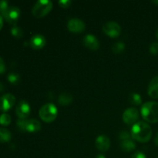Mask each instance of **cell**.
I'll list each match as a JSON object with an SVG mask.
<instances>
[{
    "label": "cell",
    "instance_id": "cell-1",
    "mask_svg": "<svg viewBox=\"0 0 158 158\" xmlns=\"http://www.w3.org/2000/svg\"><path fill=\"white\" fill-rule=\"evenodd\" d=\"M131 137L136 141L140 143H147L152 137V130L150 125L146 122H137L131 129Z\"/></svg>",
    "mask_w": 158,
    "mask_h": 158
},
{
    "label": "cell",
    "instance_id": "cell-2",
    "mask_svg": "<svg viewBox=\"0 0 158 158\" xmlns=\"http://www.w3.org/2000/svg\"><path fill=\"white\" fill-rule=\"evenodd\" d=\"M141 116L143 120L150 123L158 122V103L149 101L143 103L141 106Z\"/></svg>",
    "mask_w": 158,
    "mask_h": 158
},
{
    "label": "cell",
    "instance_id": "cell-3",
    "mask_svg": "<svg viewBox=\"0 0 158 158\" xmlns=\"http://www.w3.org/2000/svg\"><path fill=\"white\" fill-rule=\"evenodd\" d=\"M58 110L54 104L48 103L41 106L39 111V115L41 120L46 123H52L56 119Z\"/></svg>",
    "mask_w": 158,
    "mask_h": 158
},
{
    "label": "cell",
    "instance_id": "cell-4",
    "mask_svg": "<svg viewBox=\"0 0 158 158\" xmlns=\"http://www.w3.org/2000/svg\"><path fill=\"white\" fill-rule=\"evenodd\" d=\"M52 9V2L49 0H39L32 7V13L35 18L40 19L48 15Z\"/></svg>",
    "mask_w": 158,
    "mask_h": 158
},
{
    "label": "cell",
    "instance_id": "cell-5",
    "mask_svg": "<svg viewBox=\"0 0 158 158\" xmlns=\"http://www.w3.org/2000/svg\"><path fill=\"white\" fill-rule=\"evenodd\" d=\"M17 127L20 131L29 133L38 132L41 129V123L35 119H29V120H17Z\"/></svg>",
    "mask_w": 158,
    "mask_h": 158
},
{
    "label": "cell",
    "instance_id": "cell-6",
    "mask_svg": "<svg viewBox=\"0 0 158 158\" xmlns=\"http://www.w3.org/2000/svg\"><path fill=\"white\" fill-rule=\"evenodd\" d=\"M1 15L10 24L15 26L20 15V9L16 6H9Z\"/></svg>",
    "mask_w": 158,
    "mask_h": 158
},
{
    "label": "cell",
    "instance_id": "cell-7",
    "mask_svg": "<svg viewBox=\"0 0 158 158\" xmlns=\"http://www.w3.org/2000/svg\"><path fill=\"white\" fill-rule=\"evenodd\" d=\"M103 32L110 38H117L121 33V27L116 22H108L103 26Z\"/></svg>",
    "mask_w": 158,
    "mask_h": 158
},
{
    "label": "cell",
    "instance_id": "cell-8",
    "mask_svg": "<svg viewBox=\"0 0 158 158\" xmlns=\"http://www.w3.org/2000/svg\"><path fill=\"white\" fill-rule=\"evenodd\" d=\"M67 28L73 33H81L86 29V24L80 19L73 18L68 21Z\"/></svg>",
    "mask_w": 158,
    "mask_h": 158
},
{
    "label": "cell",
    "instance_id": "cell-9",
    "mask_svg": "<svg viewBox=\"0 0 158 158\" xmlns=\"http://www.w3.org/2000/svg\"><path fill=\"white\" fill-rule=\"evenodd\" d=\"M139 118V111L137 108H128L123 112V120L128 125L135 124Z\"/></svg>",
    "mask_w": 158,
    "mask_h": 158
},
{
    "label": "cell",
    "instance_id": "cell-10",
    "mask_svg": "<svg viewBox=\"0 0 158 158\" xmlns=\"http://www.w3.org/2000/svg\"><path fill=\"white\" fill-rule=\"evenodd\" d=\"M31 112V108L28 102L26 100H20L15 107V114L18 117L22 120L26 119L29 116Z\"/></svg>",
    "mask_w": 158,
    "mask_h": 158
},
{
    "label": "cell",
    "instance_id": "cell-11",
    "mask_svg": "<svg viewBox=\"0 0 158 158\" xmlns=\"http://www.w3.org/2000/svg\"><path fill=\"white\" fill-rule=\"evenodd\" d=\"M15 103V97L12 94H5L0 97V110L6 112L13 106Z\"/></svg>",
    "mask_w": 158,
    "mask_h": 158
},
{
    "label": "cell",
    "instance_id": "cell-12",
    "mask_svg": "<svg viewBox=\"0 0 158 158\" xmlns=\"http://www.w3.org/2000/svg\"><path fill=\"white\" fill-rule=\"evenodd\" d=\"M83 43V45L89 50L97 51L100 48V42L97 40V37L92 34H88L85 35Z\"/></svg>",
    "mask_w": 158,
    "mask_h": 158
},
{
    "label": "cell",
    "instance_id": "cell-13",
    "mask_svg": "<svg viewBox=\"0 0 158 158\" xmlns=\"http://www.w3.org/2000/svg\"><path fill=\"white\" fill-rule=\"evenodd\" d=\"M29 43L32 49H35V50H40L44 47L46 43V40L43 35L36 34V35H34L33 36L31 37Z\"/></svg>",
    "mask_w": 158,
    "mask_h": 158
},
{
    "label": "cell",
    "instance_id": "cell-14",
    "mask_svg": "<svg viewBox=\"0 0 158 158\" xmlns=\"http://www.w3.org/2000/svg\"><path fill=\"white\" fill-rule=\"evenodd\" d=\"M96 148L101 152H106L110 147V140L106 135H100L95 141Z\"/></svg>",
    "mask_w": 158,
    "mask_h": 158
},
{
    "label": "cell",
    "instance_id": "cell-15",
    "mask_svg": "<svg viewBox=\"0 0 158 158\" xmlns=\"http://www.w3.org/2000/svg\"><path fill=\"white\" fill-rule=\"evenodd\" d=\"M148 95L153 99H158V77H155L151 80L148 85Z\"/></svg>",
    "mask_w": 158,
    "mask_h": 158
},
{
    "label": "cell",
    "instance_id": "cell-16",
    "mask_svg": "<svg viewBox=\"0 0 158 158\" xmlns=\"http://www.w3.org/2000/svg\"><path fill=\"white\" fill-rule=\"evenodd\" d=\"M137 147L135 142L134 141V140L132 139H129V140H122L120 142V148L123 151L127 153L132 152L133 151H134Z\"/></svg>",
    "mask_w": 158,
    "mask_h": 158
},
{
    "label": "cell",
    "instance_id": "cell-17",
    "mask_svg": "<svg viewBox=\"0 0 158 158\" xmlns=\"http://www.w3.org/2000/svg\"><path fill=\"white\" fill-rule=\"evenodd\" d=\"M73 100V97L69 93H63L60 95L58 98V103L59 104L63 106H68L70 104Z\"/></svg>",
    "mask_w": 158,
    "mask_h": 158
},
{
    "label": "cell",
    "instance_id": "cell-18",
    "mask_svg": "<svg viewBox=\"0 0 158 158\" xmlns=\"http://www.w3.org/2000/svg\"><path fill=\"white\" fill-rule=\"evenodd\" d=\"M128 100L133 105L139 106L142 103L141 96L137 93H131L128 96Z\"/></svg>",
    "mask_w": 158,
    "mask_h": 158
},
{
    "label": "cell",
    "instance_id": "cell-19",
    "mask_svg": "<svg viewBox=\"0 0 158 158\" xmlns=\"http://www.w3.org/2000/svg\"><path fill=\"white\" fill-rule=\"evenodd\" d=\"M12 138V134L9 130L6 128H0V143L9 142Z\"/></svg>",
    "mask_w": 158,
    "mask_h": 158
},
{
    "label": "cell",
    "instance_id": "cell-20",
    "mask_svg": "<svg viewBox=\"0 0 158 158\" xmlns=\"http://www.w3.org/2000/svg\"><path fill=\"white\" fill-rule=\"evenodd\" d=\"M125 50V44L123 42H117L112 46V51L115 54H120Z\"/></svg>",
    "mask_w": 158,
    "mask_h": 158
},
{
    "label": "cell",
    "instance_id": "cell-21",
    "mask_svg": "<svg viewBox=\"0 0 158 158\" xmlns=\"http://www.w3.org/2000/svg\"><path fill=\"white\" fill-rule=\"evenodd\" d=\"M8 80L12 84L16 85L20 82V76L16 73H10L8 75Z\"/></svg>",
    "mask_w": 158,
    "mask_h": 158
},
{
    "label": "cell",
    "instance_id": "cell-22",
    "mask_svg": "<svg viewBox=\"0 0 158 158\" xmlns=\"http://www.w3.org/2000/svg\"><path fill=\"white\" fill-rule=\"evenodd\" d=\"M11 119L10 115L8 114H2L0 115V124L3 125V126H9L11 123Z\"/></svg>",
    "mask_w": 158,
    "mask_h": 158
},
{
    "label": "cell",
    "instance_id": "cell-23",
    "mask_svg": "<svg viewBox=\"0 0 158 158\" xmlns=\"http://www.w3.org/2000/svg\"><path fill=\"white\" fill-rule=\"evenodd\" d=\"M11 33L13 36H15V38H21L23 35V31L21 28H19V26H13V27L11 29Z\"/></svg>",
    "mask_w": 158,
    "mask_h": 158
},
{
    "label": "cell",
    "instance_id": "cell-24",
    "mask_svg": "<svg viewBox=\"0 0 158 158\" xmlns=\"http://www.w3.org/2000/svg\"><path fill=\"white\" fill-rule=\"evenodd\" d=\"M149 51L151 52V54L152 55L156 56L158 54V43L157 42H154V43H151V45L150 46Z\"/></svg>",
    "mask_w": 158,
    "mask_h": 158
},
{
    "label": "cell",
    "instance_id": "cell-25",
    "mask_svg": "<svg viewBox=\"0 0 158 158\" xmlns=\"http://www.w3.org/2000/svg\"><path fill=\"white\" fill-rule=\"evenodd\" d=\"M119 137L120 139L122 140H129V139H131V134H130L128 131H123L120 133L119 134Z\"/></svg>",
    "mask_w": 158,
    "mask_h": 158
},
{
    "label": "cell",
    "instance_id": "cell-26",
    "mask_svg": "<svg viewBox=\"0 0 158 158\" xmlns=\"http://www.w3.org/2000/svg\"><path fill=\"white\" fill-rule=\"evenodd\" d=\"M58 4L60 7L63 8V9H68L72 4V2L70 0H60L59 1Z\"/></svg>",
    "mask_w": 158,
    "mask_h": 158
},
{
    "label": "cell",
    "instance_id": "cell-27",
    "mask_svg": "<svg viewBox=\"0 0 158 158\" xmlns=\"http://www.w3.org/2000/svg\"><path fill=\"white\" fill-rule=\"evenodd\" d=\"M9 7V3L6 0H0V13L4 12Z\"/></svg>",
    "mask_w": 158,
    "mask_h": 158
},
{
    "label": "cell",
    "instance_id": "cell-28",
    "mask_svg": "<svg viewBox=\"0 0 158 158\" xmlns=\"http://www.w3.org/2000/svg\"><path fill=\"white\" fill-rule=\"evenodd\" d=\"M131 158H147V157L143 152L137 151V152L134 153V154L131 156Z\"/></svg>",
    "mask_w": 158,
    "mask_h": 158
},
{
    "label": "cell",
    "instance_id": "cell-29",
    "mask_svg": "<svg viewBox=\"0 0 158 158\" xmlns=\"http://www.w3.org/2000/svg\"><path fill=\"white\" fill-rule=\"evenodd\" d=\"M6 71V65H5L4 60L2 57H0V74L3 73Z\"/></svg>",
    "mask_w": 158,
    "mask_h": 158
},
{
    "label": "cell",
    "instance_id": "cell-30",
    "mask_svg": "<svg viewBox=\"0 0 158 158\" xmlns=\"http://www.w3.org/2000/svg\"><path fill=\"white\" fill-rule=\"evenodd\" d=\"M2 26H3V19H2V16L0 15V29H2Z\"/></svg>",
    "mask_w": 158,
    "mask_h": 158
},
{
    "label": "cell",
    "instance_id": "cell-31",
    "mask_svg": "<svg viewBox=\"0 0 158 158\" xmlns=\"http://www.w3.org/2000/svg\"><path fill=\"white\" fill-rule=\"evenodd\" d=\"M154 143L158 147V133L157 135H156L155 138H154Z\"/></svg>",
    "mask_w": 158,
    "mask_h": 158
},
{
    "label": "cell",
    "instance_id": "cell-32",
    "mask_svg": "<svg viewBox=\"0 0 158 158\" xmlns=\"http://www.w3.org/2000/svg\"><path fill=\"white\" fill-rule=\"evenodd\" d=\"M3 90H4V86H3L2 83H0V92H2Z\"/></svg>",
    "mask_w": 158,
    "mask_h": 158
},
{
    "label": "cell",
    "instance_id": "cell-33",
    "mask_svg": "<svg viewBox=\"0 0 158 158\" xmlns=\"http://www.w3.org/2000/svg\"><path fill=\"white\" fill-rule=\"evenodd\" d=\"M96 158H106V157H105V156L103 155V154H98Z\"/></svg>",
    "mask_w": 158,
    "mask_h": 158
},
{
    "label": "cell",
    "instance_id": "cell-34",
    "mask_svg": "<svg viewBox=\"0 0 158 158\" xmlns=\"http://www.w3.org/2000/svg\"><path fill=\"white\" fill-rule=\"evenodd\" d=\"M151 2L154 3V4H155V5H157V6H158V0H155V1H152V2Z\"/></svg>",
    "mask_w": 158,
    "mask_h": 158
},
{
    "label": "cell",
    "instance_id": "cell-35",
    "mask_svg": "<svg viewBox=\"0 0 158 158\" xmlns=\"http://www.w3.org/2000/svg\"><path fill=\"white\" fill-rule=\"evenodd\" d=\"M156 37H157V39L158 40V29L157 30V32H156Z\"/></svg>",
    "mask_w": 158,
    "mask_h": 158
}]
</instances>
